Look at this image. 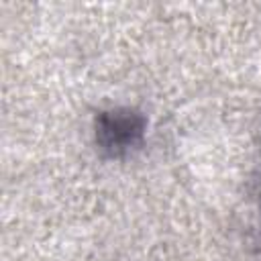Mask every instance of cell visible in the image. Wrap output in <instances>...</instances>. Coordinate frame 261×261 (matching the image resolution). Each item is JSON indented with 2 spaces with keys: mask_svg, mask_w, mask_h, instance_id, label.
Returning a JSON list of instances; mask_svg holds the SVG:
<instances>
[{
  "mask_svg": "<svg viewBox=\"0 0 261 261\" xmlns=\"http://www.w3.org/2000/svg\"><path fill=\"white\" fill-rule=\"evenodd\" d=\"M145 130V118L128 108H116L102 112L96 124V137L104 151L110 155H122L133 149Z\"/></svg>",
  "mask_w": 261,
  "mask_h": 261,
  "instance_id": "obj_1",
  "label": "cell"
}]
</instances>
